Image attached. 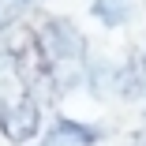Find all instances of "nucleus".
<instances>
[{
  "label": "nucleus",
  "instance_id": "1",
  "mask_svg": "<svg viewBox=\"0 0 146 146\" xmlns=\"http://www.w3.org/2000/svg\"><path fill=\"white\" fill-rule=\"evenodd\" d=\"M38 52L49 75V94L52 98H68L82 90L86 64H90V41L68 15H45L38 26Z\"/></svg>",
  "mask_w": 146,
  "mask_h": 146
},
{
  "label": "nucleus",
  "instance_id": "2",
  "mask_svg": "<svg viewBox=\"0 0 146 146\" xmlns=\"http://www.w3.org/2000/svg\"><path fill=\"white\" fill-rule=\"evenodd\" d=\"M0 135L11 146H30L41 135V101L30 90H11L0 98Z\"/></svg>",
  "mask_w": 146,
  "mask_h": 146
},
{
  "label": "nucleus",
  "instance_id": "3",
  "mask_svg": "<svg viewBox=\"0 0 146 146\" xmlns=\"http://www.w3.org/2000/svg\"><path fill=\"white\" fill-rule=\"evenodd\" d=\"M112 94L120 101L146 98V60H142V49H131L124 56V64L112 68Z\"/></svg>",
  "mask_w": 146,
  "mask_h": 146
},
{
  "label": "nucleus",
  "instance_id": "4",
  "mask_svg": "<svg viewBox=\"0 0 146 146\" xmlns=\"http://www.w3.org/2000/svg\"><path fill=\"white\" fill-rule=\"evenodd\" d=\"M98 142H101V131H98V127L64 116V120H56V124L45 131V139H38L34 146H98Z\"/></svg>",
  "mask_w": 146,
  "mask_h": 146
},
{
  "label": "nucleus",
  "instance_id": "5",
  "mask_svg": "<svg viewBox=\"0 0 146 146\" xmlns=\"http://www.w3.org/2000/svg\"><path fill=\"white\" fill-rule=\"evenodd\" d=\"M142 11V0H90V19H98L105 30L131 26Z\"/></svg>",
  "mask_w": 146,
  "mask_h": 146
},
{
  "label": "nucleus",
  "instance_id": "6",
  "mask_svg": "<svg viewBox=\"0 0 146 146\" xmlns=\"http://www.w3.org/2000/svg\"><path fill=\"white\" fill-rule=\"evenodd\" d=\"M38 4V0H0V34H8L11 26H19V19Z\"/></svg>",
  "mask_w": 146,
  "mask_h": 146
},
{
  "label": "nucleus",
  "instance_id": "7",
  "mask_svg": "<svg viewBox=\"0 0 146 146\" xmlns=\"http://www.w3.org/2000/svg\"><path fill=\"white\" fill-rule=\"evenodd\" d=\"M127 146H146V127H139V131L127 139Z\"/></svg>",
  "mask_w": 146,
  "mask_h": 146
},
{
  "label": "nucleus",
  "instance_id": "8",
  "mask_svg": "<svg viewBox=\"0 0 146 146\" xmlns=\"http://www.w3.org/2000/svg\"><path fill=\"white\" fill-rule=\"evenodd\" d=\"M142 60H146V49H142Z\"/></svg>",
  "mask_w": 146,
  "mask_h": 146
},
{
  "label": "nucleus",
  "instance_id": "9",
  "mask_svg": "<svg viewBox=\"0 0 146 146\" xmlns=\"http://www.w3.org/2000/svg\"><path fill=\"white\" fill-rule=\"evenodd\" d=\"M142 116H146V112H142ZM142 127H146V124H142Z\"/></svg>",
  "mask_w": 146,
  "mask_h": 146
}]
</instances>
